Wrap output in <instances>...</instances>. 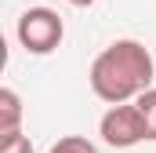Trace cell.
Returning a JSON list of instances; mask_svg holds the SVG:
<instances>
[{
    "label": "cell",
    "mask_w": 156,
    "mask_h": 153,
    "mask_svg": "<svg viewBox=\"0 0 156 153\" xmlns=\"http://www.w3.org/2000/svg\"><path fill=\"white\" fill-rule=\"evenodd\" d=\"M98 135L105 146L113 150H131L138 142H149V131H145V120H142V110L134 102H116L109 106L102 120H98Z\"/></svg>",
    "instance_id": "obj_3"
},
{
    "label": "cell",
    "mask_w": 156,
    "mask_h": 153,
    "mask_svg": "<svg viewBox=\"0 0 156 153\" xmlns=\"http://www.w3.org/2000/svg\"><path fill=\"white\" fill-rule=\"evenodd\" d=\"M66 4H69V7H91L94 0H66Z\"/></svg>",
    "instance_id": "obj_8"
},
{
    "label": "cell",
    "mask_w": 156,
    "mask_h": 153,
    "mask_svg": "<svg viewBox=\"0 0 156 153\" xmlns=\"http://www.w3.org/2000/svg\"><path fill=\"white\" fill-rule=\"evenodd\" d=\"M0 153H33V142L22 131H7V135H0Z\"/></svg>",
    "instance_id": "obj_7"
},
{
    "label": "cell",
    "mask_w": 156,
    "mask_h": 153,
    "mask_svg": "<svg viewBox=\"0 0 156 153\" xmlns=\"http://www.w3.org/2000/svg\"><path fill=\"white\" fill-rule=\"evenodd\" d=\"M22 131V99L15 88H0V135Z\"/></svg>",
    "instance_id": "obj_4"
},
{
    "label": "cell",
    "mask_w": 156,
    "mask_h": 153,
    "mask_svg": "<svg viewBox=\"0 0 156 153\" xmlns=\"http://www.w3.org/2000/svg\"><path fill=\"white\" fill-rule=\"evenodd\" d=\"M134 106L142 110V120H145V131H149V142H156V88H145Z\"/></svg>",
    "instance_id": "obj_5"
},
{
    "label": "cell",
    "mask_w": 156,
    "mask_h": 153,
    "mask_svg": "<svg viewBox=\"0 0 156 153\" xmlns=\"http://www.w3.org/2000/svg\"><path fill=\"white\" fill-rule=\"evenodd\" d=\"M47 153H98V146L91 139H83V135H66V139H58Z\"/></svg>",
    "instance_id": "obj_6"
},
{
    "label": "cell",
    "mask_w": 156,
    "mask_h": 153,
    "mask_svg": "<svg viewBox=\"0 0 156 153\" xmlns=\"http://www.w3.org/2000/svg\"><path fill=\"white\" fill-rule=\"evenodd\" d=\"M15 37L18 44L29 51V55H51L62 37H66V22L58 11L51 7H26L18 15V26H15Z\"/></svg>",
    "instance_id": "obj_2"
},
{
    "label": "cell",
    "mask_w": 156,
    "mask_h": 153,
    "mask_svg": "<svg viewBox=\"0 0 156 153\" xmlns=\"http://www.w3.org/2000/svg\"><path fill=\"white\" fill-rule=\"evenodd\" d=\"M153 76H156V62H153V51L142 44V40H113L109 47H102L91 62V91L116 106V102H134L145 88H153Z\"/></svg>",
    "instance_id": "obj_1"
}]
</instances>
